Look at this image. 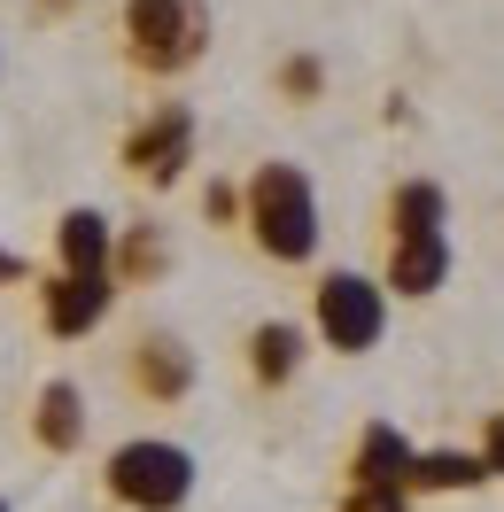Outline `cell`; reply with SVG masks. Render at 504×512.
Instances as JSON below:
<instances>
[{"instance_id":"6da1fadb","label":"cell","mask_w":504,"mask_h":512,"mask_svg":"<svg viewBox=\"0 0 504 512\" xmlns=\"http://www.w3.org/2000/svg\"><path fill=\"white\" fill-rule=\"evenodd\" d=\"M249 233L272 264H311L318 256V187L303 163H256L249 179Z\"/></svg>"},{"instance_id":"7a4b0ae2","label":"cell","mask_w":504,"mask_h":512,"mask_svg":"<svg viewBox=\"0 0 504 512\" xmlns=\"http://www.w3.org/2000/svg\"><path fill=\"white\" fill-rule=\"evenodd\" d=\"M101 481L125 512H179L194 497V450L163 443V435H132V443L109 450Z\"/></svg>"},{"instance_id":"3957f363","label":"cell","mask_w":504,"mask_h":512,"mask_svg":"<svg viewBox=\"0 0 504 512\" xmlns=\"http://www.w3.org/2000/svg\"><path fill=\"white\" fill-rule=\"evenodd\" d=\"M202 47H210V0H125V55L140 70H171L202 63Z\"/></svg>"},{"instance_id":"277c9868","label":"cell","mask_w":504,"mask_h":512,"mask_svg":"<svg viewBox=\"0 0 504 512\" xmlns=\"http://www.w3.org/2000/svg\"><path fill=\"white\" fill-rule=\"evenodd\" d=\"M318 334H326V350L365 357L380 334H388V280L326 272V280H318Z\"/></svg>"},{"instance_id":"5b68a950","label":"cell","mask_w":504,"mask_h":512,"mask_svg":"<svg viewBox=\"0 0 504 512\" xmlns=\"http://www.w3.org/2000/svg\"><path fill=\"white\" fill-rule=\"evenodd\" d=\"M187 163H194V109L187 101H156L125 140V171H140L148 187H171Z\"/></svg>"},{"instance_id":"8992f818","label":"cell","mask_w":504,"mask_h":512,"mask_svg":"<svg viewBox=\"0 0 504 512\" xmlns=\"http://www.w3.org/2000/svg\"><path fill=\"white\" fill-rule=\"evenodd\" d=\"M109 303H117V280H78V272H55V280L39 288V311H47V334H63V342H78V334H94V326L109 319Z\"/></svg>"},{"instance_id":"52a82bcc","label":"cell","mask_w":504,"mask_h":512,"mask_svg":"<svg viewBox=\"0 0 504 512\" xmlns=\"http://www.w3.org/2000/svg\"><path fill=\"white\" fill-rule=\"evenodd\" d=\"M132 388H140L148 404H179L194 388V350L179 334H140V342H132Z\"/></svg>"},{"instance_id":"ba28073f","label":"cell","mask_w":504,"mask_h":512,"mask_svg":"<svg viewBox=\"0 0 504 512\" xmlns=\"http://www.w3.org/2000/svg\"><path fill=\"white\" fill-rule=\"evenodd\" d=\"M411 466H419V450L396 419H373L349 450V481H365V489H411Z\"/></svg>"},{"instance_id":"9c48e42d","label":"cell","mask_w":504,"mask_h":512,"mask_svg":"<svg viewBox=\"0 0 504 512\" xmlns=\"http://www.w3.org/2000/svg\"><path fill=\"white\" fill-rule=\"evenodd\" d=\"M55 249H63V272H78V280H117V225L101 210H63Z\"/></svg>"},{"instance_id":"30bf717a","label":"cell","mask_w":504,"mask_h":512,"mask_svg":"<svg viewBox=\"0 0 504 512\" xmlns=\"http://www.w3.org/2000/svg\"><path fill=\"white\" fill-rule=\"evenodd\" d=\"M442 280H450V233L388 241V288H396V295H435Z\"/></svg>"},{"instance_id":"8fae6325","label":"cell","mask_w":504,"mask_h":512,"mask_svg":"<svg viewBox=\"0 0 504 512\" xmlns=\"http://www.w3.org/2000/svg\"><path fill=\"white\" fill-rule=\"evenodd\" d=\"M249 373H256L264 388L295 381V373H303V326H295V319H264V326H249Z\"/></svg>"},{"instance_id":"7c38bea8","label":"cell","mask_w":504,"mask_h":512,"mask_svg":"<svg viewBox=\"0 0 504 512\" xmlns=\"http://www.w3.org/2000/svg\"><path fill=\"white\" fill-rule=\"evenodd\" d=\"M481 481H497L481 450H419V466H411V497H442V489H481Z\"/></svg>"},{"instance_id":"4fadbf2b","label":"cell","mask_w":504,"mask_h":512,"mask_svg":"<svg viewBox=\"0 0 504 512\" xmlns=\"http://www.w3.org/2000/svg\"><path fill=\"white\" fill-rule=\"evenodd\" d=\"M32 427H39V443H47V450H78V443H86V396H78V381H47V388H39Z\"/></svg>"},{"instance_id":"5bb4252c","label":"cell","mask_w":504,"mask_h":512,"mask_svg":"<svg viewBox=\"0 0 504 512\" xmlns=\"http://www.w3.org/2000/svg\"><path fill=\"white\" fill-rule=\"evenodd\" d=\"M442 218H450V194H442L435 179H404V187L388 194V233H396V241H411V233H442Z\"/></svg>"},{"instance_id":"9a60e30c","label":"cell","mask_w":504,"mask_h":512,"mask_svg":"<svg viewBox=\"0 0 504 512\" xmlns=\"http://www.w3.org/2000/svg\"><path fill=\"white\" fill-rule=\"evenodd\" d=\"M117 272H125V280H148V272H163V233H156V225H140V233L125 241Z\"/></svg>"},{"instance_id":"2e32d148","label":"cell","mask_w":504,"mask_h":512,"mask_svg":"<svg viewBox=\"0 0 504 512\" xmlns=\"http://www.w3.org/2000/svg\"><path fill=\"white\" fill-rule=\"evenodd\" d=\"M280 86L295 101H318V86H326V63H318V55H287L280 63Z\"/></svg>"},{"instance_id":"e0dca14e","label":"cell","mask_w":504,"mask_h":512,"mask_svg":"<svg viewBox=\"0 0 504 512\" xmlns=\"http://www.w3.org/2000/svg\"><path fill=\"white\" fill-rule=\"evenodd\" d=\"M342 512H411V489H365V481H349Z\"/></svg>"},{"instance_id":"ac0fdd59","label":"cell","mask_w":504,"mask_h":512,"mask_svg":"<svg viewBox=\"0 0 504 512\" xmlns=\"http://www.w3.org/2000/svg\"><path fill=\"white\" fill-rule=\"evenodd\" d=\"M202 210H210V218H249V194H241V187H225V179H210V194H202Z\"/></svg>"},{"instance_id":"d6986e66","label":"cell","mask_w":504,"mask_h":512,"mask_svg":"<svg viewBox=\"0 0 504 512\" xmlns=\"http://www.w3.org/2000/svg\"><path fill=\"white\" fill-rule=\"evenodd\" d=\"M481 458H489V474H504V412H489L481 427Z\"/></svg>"},{"instance_id":"ffe728a7","label":"cell","mask_w":504,"mask_h":512,"mask_svg":"<svg viewBox=\"0 0 504 512\" xmlns=\"http://www.w3.org/2000/svg\"><path fill=\"white\" fill-rule=\"evenodd\" d=\"M8 280H24V256L16 249H0V288H8Z\"/></svg>"},{"instance_id":"44dd1931","label":"cell","mask_w":504,"mask_h":512,"mask_svg":"<svg viewBox=\"0 0 504 512\" xmlns=\"http://www.w3.org/2000/svg\"><path fill=\"white\" fill-rule=\"evenodd\" d=\"M0 512H8V505H0Z\"/></svg>"}]
</instances>
